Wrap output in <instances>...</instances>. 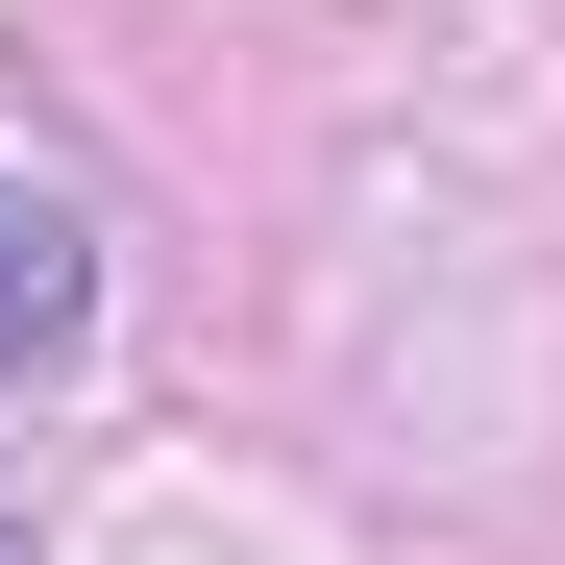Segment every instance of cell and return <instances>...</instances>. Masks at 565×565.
Masks as SVG:
<instances>
[{"label": "cell", "mask_w": 565, "mask_h": 565, "mask_svg": "<svg viewBox=\"0 0 565 565\" xmlns=\"http://www.w3.org/2000/svg\"><path fill=\"white\" fill-rule=\"evenodd\" d=\"M74 344H99V222L50 172H0V369H74Z\"/></svg>", "instance_id": "obj_1"}]
</instances>
